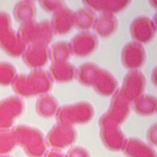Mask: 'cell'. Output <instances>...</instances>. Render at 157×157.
Wrapping results in <instances>:
<instances>
[{
	"label": "cell",
	"mask_w": 157,
	"mask_h": 157,
	"mask_svg": "<svg viewBox=\"0 0 157 157\" xmlns=\"http://www.w3.org/2000/svg\"><path fill=\"white\" fill-rule=\"evenodd\" d=\"M52 85V78L46 72L36 70L28 75L17 76L12 83V88L17 95L29 97L47 92Z\"/></svg>",
	"instance_id": "1"
},
{
	"label": "cell",
	"mask_w": 157,
	"mask_h": 157,
	"mask_svg": "<svg viewBox=\"0 0 157 157\" xmlns=\"http://www.w3.org/2000/svg\"><path fill=\"white\" fill-rule=\"evenodd\" d=\"M27 45L11 28L8 14L0 12V47L11 56L18 57L24 54Z\"/></svg>",
	"instance_id": "2"
},
{
	"label": "cell",
	"mask_w": 157,
	"mask_h": 157,
	"mask_svg": "<svg viewBox=\"0 0 157 157\" xmlns=\"http://www.w3.org/2000/svg\"><path fill=\"white\" fill-rule=\"evenodd\" d=\"M18 34L26 44L47 46L53 37V31L49 21L36 23L33 21L23 24L19 27Z\"/></svg>",
	"instance_id": "3"
},
{
	"label": "cell",
	"mask_w": 157,
	"mask_h": 157,
	"mask_svg": "<svg viewBox=\"0 0 157 157\" xmlns=\"http://www.w3.org/2000/svg\"><path fill=\"white\" fill-rule=\"evenodd\" d=\"M23 108V103L17 97H10L0 102V130L10 129Z\"/></svg>",
	"instance_id": "4"
},
{
	"label": "cell",
	"mask_w": 157,
	"mask_h": 157,
	"mask_svg": "<svg viewBox=\"0 0 157 157\" xmlns=\"http://www.w3.org/2000/svg\"><path fill=\"white\" fill-rule=\"evenodd\" d=\"M98 44V39L95 35L84 32L75 36L70 46L74 54L82 57L90 54L96 49Z\"/></svg>",
	"instance_id": "5"
},
{
	"label": "cell",
	"mask_w": 157,
	"mask_h": 157,
	"mask_svg": "<svg viewBox=\"0 0 157 157\" xmlns=\"http://www.w3.org/2000/svg\"><path fill=\"white\" fill-rule=\"evenodd\" d=\"M75 25V13L66 7H61L56 11L52 18L53 31L59 35L68 33Z\"/></svg>",
	"instance_id": "6"
},
{
	"label": "cell",
	"mask_w": 157,
	"mask_h": 157,
	"mask_svg": "<svg viewBox=\"0 0 157 157\" xmlns=\"http://www.w3.org/2000/svg\"><path fill=\"white\" fill-rule=\"evenodd\" d=\"M49 55L47 46L40 44L31 45L23 54L25 64L32 69H39L45 65Z\"/></svg>",
	"instance_id": "7"
},
{
	"label": "cell",
	"mask_w": 157,
	"mask_h": 157,
	"mask_svg": "<svg viewBox=\"0 0 157 157\" xmlns=\"http://www.w3.org/2000/svg\"><path fill=\"white\" fill-rule=\"evenodd\" d=\"M143 48L140 44L131 42L127 44L122 52V60L126 68L136 69L143 64L145 56Z\"/></svg>",
	"instance_id": "8"
},
{
	"label": "cell",
	"mask_w": 157,
	"mask_h": 157,
	"mask_svg": "<svg viewBox=\"0 0 157 157\" xmlns=\"http://www.w3.org/2000/svg\"><path fill=\"white\" fill-rule=\"evenodd\" d=\"M153 24L146 17H140L135 19L131 26L132 37L140 42H148L152 38L154 34Z\"/></svg>",
	"instance_id": "9"
},
{
	"label": "cell",
	"mask_w": 157,
	"mask_h": 157,
	"mask_svg": "<svg viewBox=\"0 0 157 157\" xmlns=\"http://www.w3.org/2000/svg\"><path fill=\"white\" fill-rule=\"evenodd\" d=\"M17 145H21L31 155L36 152V136L33 131L23 126H17L12 131Z\"/></svg>",
	"instance_id": "10"
},
{
	"label": "cell",
	"mask_w": 157,
	"mask_h": 157,
	"mask_svg": "<svg viewBox=\"0 0 157 157\" xmlns=\"http://www.w3.org/2000/svg\"><path fill=\"white\" fill-rule=\"evenodd\" d=\"M91 86L100 93L109 94L115 90L117 82L108 71L98 68L93 77Z\"/></svg>",
	"instance_id": "11"
},
{
	"label": "cell",
	"mask_w": 157,
	"mask_h": 157,
	"mask_svg": "<svg viewBox=\"0 0 157 157\" xmlns=\"http://www.w3.org/2000/svg\"><path fill=\"white\" fill-rule=\"evenodd\" d=\"M76 73L75 66L67 62L53 63L49 68V76L51 78L60 83L72 80Z\"/></svg>",
	"instance_id": "12"
},
{
	"label": "cell",
	"mask_w": 157,
	"mask_h": 157,
	"mask_svg": "<svg viewBox=\"0 0 157 157\" xmlns=\"http://www.w3.org/2000/svg\"><path fill=\"white\" fill-rule=\"evenodd\" d=\"M89 8L103 13L112 14L121 11L127 6L128 1H85Z\"/></svg>",
	"instance_id": "13"
},
{
	"label": "cell",
	"mask_w": 157,
	"mask_h": 157,
	"mask_svg": "<svg viewBox=\"0 0 157 157\" xmlns=\"http://www.w3.org/2000/svg\"><path fill=\"white\" fill-rule=\"evenodd\" d=\"M117 25V20L113 14L102 13L96 19L94 28L99 36L107 37L114 32Z\"/></svg>",
	"instance_id": "14"
},
{
	"label": "cell",
	"mask_w": 157,
	"mask_h": 157,
	"mask_svg": "<svg viewBox=\"0 0 157 157\" xmlns=\"http://www.w3.org/2000/svg\"><path fill=\"white\" fill-rule=\"evenodd\" d=\"M123 85V89L121 90L123 92L136 96L140 95L143 91L145 80L141 73L132 72L125 77Z\"/></svg>",
	"instance_id": "15"
},
{
	"label": "cell",
	"mask_w": 157,
	"mask_h": 157,
	"mask_svg": "<svg viewBox=\"0 0 157 157\" xmlns=\"http://www.w3.org/2000/svg\"><path fill=\"white\" fill-rule=\"evenodd\" d=\"M35 13L34 4L29 1L17 2L13 10L14 18L22 24L33 21Z\"/></svg>",
	"instance_id": "16"
},
{
	"label": "cell",
	"mask_w": 157,
	"mask_h": 157,
	"mask_svg": "<svg viewBox=\"0 0 157 157\" xmlns=\"http://www.w3.org/2000/svg\"><path fill=\"white\" fill-rule=\"evenodd\" d=\"M96 19L95 14L90 9H80L75 13V25L81 30H88L94 26Z\"/></svg>",
	"instance_id": "17"
},
{
	"label": "cell",
	"mask_w": 157,
	"mask_h": 157,
	"mask_svg": "<svg viewBox=\"0 0 157 157\" xmlns=\"http://www.w3.org/2000/svg\"><path fill=\"white\" fill-rule=\"evenodd\" d=\"M70 43L58 42L53 45L50 56L53 63L66 62L72 54Z\"/></svg>",
	"instance_id": "18"
},
{
	"label": "cell",
	"mask_w": 157,
	"mask_h": 157,
	"mask_svg": "<svg viewBox=\"0 0 157 157\" xmlns=\"http://www.w3.org/2000/svg\"><path fill=\"white\" fill-rule=\"evenodd\" d=\"M98 68L97 66L90 63L82 65L77 73L78 80L82 85L91 86L93 77Z\"/></svg>",
	"instance_id": "19"
},
{
	"label": "cell",
	"mask_w": 157,
	"mask_h": 157,
	"mask_svg": "<svg viewBox=\"0 0 157 157\" xmlns=\"http://www.w3.org/2000/svg\"><path fill=\"white\" fill-rule=\"evenodd\" d=\"M16 70L8 63H0V85L7 86L13 83L16 78Z\"/></svg>",
	"instance_id": "20"
},
{
	"label": "cell",
	"mask_w": 157,
	"mask_h": 157,
	"mask_svg": "<svg viewBox=\"0 0 157 157\" xmlns=\"http://www.w3.org/2000/svg\"><path fill=\"white\" fill-rule=\"evenodd\" d=\"M16 145L12 131L0 132V155L8 154Z\"/></svg>",
	"instance_id": "21"
},
{
	"label": "cell",
	"mask_w": 157,
	"mask_h": 157,
	"mask_svg": "<svg viewBox=\"0 0 157 157\" xmlns=\"http://www.w3.org/2000/svg\"><path fill=\"white\" fill-rule=\"evenodd\" d=\"M40 5L48 12H55L63 7V2L58 1H42L40 2Z\"/></svg>",
	"instance_id": "22"
},
{
	"label": "cell",
	"mask_w": 157,
	"mask_h": 157,
	"mask_svg": "<svg viewBox=\"0 0 157 157\" xmlns=\"http://www.w3.org/2000/svg\"><path fill=\"white\" fill-rule=\"evenodd\" d=\"M152 78L153 83L157 86V68H156L153 71Z\"/></svg>",
	"instance_id": "23"
},
{
	"label": "cell",
	"mask_w": 157,
	"mask_h": 157,
	"mask_svg": "<svg viewBox=\"0 0 157 157\" xmlns=\"http://www.w3.org/2000/svg\"><path fill=\"white\" fill-rule=\"evenodd\" d=\"M153 23L155 27L157 28V13L155 15L153 18Z\"/></svg>",
	"instance_id": "24"
},
{
	"label": "cell",
	"mask_w": 157,
	"mask_h": 157,
	"mask_svg": "<svg viewBox=\"0 0 157 157\" xmlns=\"http://www.w3.org/2000/svg\"><path fill=\"white\" fill-rule=\"evenodd\" d=\"M152 3H153V5H154V6L157 7V1H153Z\"/></svg>",
	"instance_id": "25"
},
{
	"label": "cell",
	"mask_w": 157,
	"mask_h": 157,
	"mask_svg": "<svg viewBox=\"0 0 157 157\" xmlns=\"http://www.w3.org/2000/svg\"></svg>",
	"instance_id": "26"
}]
</instances>
